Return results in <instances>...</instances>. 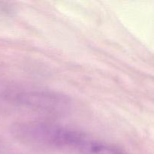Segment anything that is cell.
I'll return each instance as SVG.
<instances>
[{"mask_svg":"<svg viewBox=\"0 0 154 154\" xmlns=\"http://www.w3.org/2000/svg\"><path fill=\"white\" fill-rule=\"evenodd\" d=\"M12 100L20 106L49 115L60 117L70 112L71 99L67 96L48 90L19 92L11 96Z\"/></svg>","mask_w":154,"mask_h":154,"instance_id":"7a4b0ae2","label":"cell"},{"mask_svg":"<svg viewBox=\"0 0 154 154\" xmlns=\"http://www.w3.org/2000/svg\"><path fill=\"white\" fill-rule=\"evenodd\" d=\"M11 133L18 141L45 147L79 148L87 139L85 134L51 122L21 121L14 123Z\"/></svg>","mask_w":154,"mask_h":154,"instance_id":"6da1fadb","label":"cell"},{"mask_svg":"<svg viewBox=\"0 0 154 154\" xmlns=\"http://www.w3.org/2000/svg\"><path fill=\"white\" fill-rule=\"evenodd\" d=\"M78 150L82 154H126L114 146L90 139L88 137Z\"/></svg>","mask_w":154,"mask_h":154,"instance_id":"3957f363","label":"cell"}]
</instances>
